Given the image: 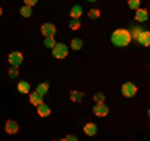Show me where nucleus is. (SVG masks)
<instances>
[{
  "mask_svg": "<svg viewBox=\"0 0 150 141\" xmlns=\"http://www.w3.org/2000/svg\"><path fill=\"white\" fill-rule=\"evenodd\" d=\"M131 41H132V35L128 30L119 29L111 35V42L114 45H117V47H126Z\"/></svg>",
  "mask_w": 150,
  "mask_h": 141,
  "instance_id": "f257e3e1",
  "label": "nucleus"
},
{
  "mask_svg": "<svg viewBox=\"0 0 150 141\" xmlns=\"http://www.w3.org/2000/svg\"><path fill=\"white\" fill-rule=\"evenodd\" d=\"M53 54L57 59H63L68 56V47L65 44H56V47L53 48Z\"/></svg>",
  "mask_w": 150,
  "mask_h": 141,
  "instance_id": "f03ea898",
  "label": "nucleus"
},
{
  "mask_svg": "<svg viewBox=\"0 0 150 141\" xmlns=\"http://www.w3.org/2000/svg\"><path fill=\"white\" fill-rule=\"evenodd\" d=\"M122 93H123L125 96H134V95L137 93L135 84H132V83H125V84L122 86Z\"/></svg>",
  "mask_w": 150,
  "mask_h": 141,
  "instance_id": "7ed1b4c3",
  "label": "nucleus"
},
{
  "mask_svg": "<svg viewBox=\"0 0 150 141\" xmlns=\"http://www.w3.org/2000/svg\"><path fill=\"white\" fill-rule=\"evenodd\" d=\"M23 62V54L18 53V51H14V53L9 54V63H12V66H18Z\"/></svg>",
  "mask_w": 150,
  "mask_h": 141,
  "instance_id": "20e7f679",
  "label": "nucleus"
},
{
  "mask_svg": "<svg viewBox=\"0 0 150 141\" xmlns=\"http://www.w3.org/2000/svg\"><path fill=\"white\" fill-rule=\"evenodd\" d=\"M108 107L107 105H104V102H98V104L95 105V114L96 116H101V117H104V116H107L108 114Z\"/></svg>",
  "mask_w": 150,
  "mask_h": 141,
  "instance_id": "39448f33",
  "label": "nucleus"
},
{
  "mask_svg": "<svg viewBox=\"0 0 150 141\" xmlns=\"http://www.w3.org/2000/svg\"><path fill=\"white\" fill-rule=\"evenodd\" d=\"M42 33L45 38H51L56 35V27H54V24H44L42 26Z\"/></svg>",
  "mask_w": 150,
  "mask_h": 141,
  "instance_id": "423d86ee",
  "label": "nucleus"
},
{
  "mask_svg": "<svg viewBox=\"0 0 150 141\" xmlns=\"http://www.w3.org/2000/svg\"><path fill=\"white\" fill-rule=\"evenodd\" d=\"M5 129L8 134H17L18 132V123L14 122V120H8L6 125H5Z\"/></svg>",
  "mask_w": 150,
  "mask_h": 141,
  "instance_id": "0eeeda50",
  "label": "nucleus"
},
{
  "mask_svg": "<svg viewBox=\"0 0 150 141\" xmlns=\"http://www.w3.org/2000/svg\"><path fill=\"white\" fill-rule=\"evenodd\" d=\"M50 113H51V110H50L48 105H45V104H39V105H38V114H39L41 117L50 116Z\"/></svg>",
  "mask_w": 150,
  "mask_h": 141,
  "instance_id": "6e6552de",
  "label": "nucleus"
},
{
  "mask_svg": "<svg viewBox=\"0 0 150 141\" xmlns=\"http://www.w3.org/2000/svg\"><path fill=\"white\" fill-rule=\"evenodd\" d=\"M149 17V12L146 9H137L135 11V20L137 21H146Z\"/></svg>",
  "mask_w": 150,
  "mask_h": 141,
  "instance_id": "1a4fd4ad",
  "label": "nucleus"
},
{
  "mask_svg": "<svg viewBox=\"0 0 150 141\" xmlns=\"http://www.w3.org/2000/svg\"><path fill=\"white\" fill-rule=\"evenodd\" d=\"M84 132H86V135L93 137V135H96V132H98V128H96L95 123H87V125L84 126Z\"/></svg>",
  "mask_w": 150,
  "mask_h": 141,
  "instance_id": "9d476101",
  "label": "nucleus"
},
{
  "mask_svg": "<svg viewBox=\"0 0 150 141\" xmlns=\"http://www.w3.org/2000/svg\"><path fill=\"white\" fill-rule=\"evenodd\" d=\"M140 44H143L144 47H150V32H143L140 39H138Z\"/></svg>",
  "mask_w": 150,
  "mask_h": 141,
  "instance_id": "9b49d317",
  "label": "nucleus"
},
{
  "mask_svg": "<svg viewBox=\"0 0 150 141\" xmlns=\"http://www.w3.org/2000/svg\"><path fill=\"white\" fill-rule=\"evenodd\" d=\"M30 101L33 105H39V104H42V95L39 92H35L30 95Z\"/></svg>",
  "mask_w": 150,
  "mask_h": 141,
  "instance_id": "f8f14e48",
  "label": "nucleus"
},
{
  "mask_svg": "<svg viewBox=\"0 0 150 141\" xmlns=\"http://www.w3.org/2000/svg\"><path fill=\"white\" fill-rule=\"evenodd\" d=\"M20 14L24 17V18H29L32 15V6L30 5H24L21 9H20Z\"/></svg>",
  "mask_w": 150,
  "mask_h": 141,
  "instance_id": "ddd939ff",
  "label": "nucleus"
},
{
  "mask_svg": "<svg viewBox=\"0 0 150 141\" xmlns=\"http://www.w3.org/2000/svg\"><path fill=\"white\" fill-rule=\"evenodd\" d=\"M18 90H20L21 93H29L30 84H29L27 81H20V83H18Z\"/></svg>",
  "mask_w": 150,
  "mask_h": 141,
  "instance_id": "4468645a",
  "label": "nucleus"
},
{
  "mask_svg": "<svg viewBox=\"0 0 150 141\" xmlns=\"http://www.w3.org/2000/svg\"><path fill=\"white\" fill-rule=\"evenodd\" d=\"M81 14H83V9H81V6H74L72 9H71V15H72V18H80L81 17Z\"/></svg>",
  "mask_w": 150,
  "mask_h": 141,
  "instance_id": "2eb2a0df",
  "label": "nucleus"
},
{
  "mask_svg": "<svg viewBox=\"0 0 150 141\" xmlns=\"http://www.w3.org/2000/svg\"><path fill=\"white\" fill-rule=\"evenodd\" d=\"M71 47H72V50L78 51V50H81V47H83V41L78 39V38H75V39H72V42H71Z\"/></svg>",
  "mask_w": 150,
  "mask_h": 141,
  "instance_id": "dca6fc26",
  "label": "nucleus"
},
{
  "mask_svg": "<svg viewBox=\"0 0 150 141\" xmlns=\"http://www.w3.org/2000/svg\"><path fill=\"white\" fill-rule=\"evenodd\" d=\"M141 33H143V30H141L140 27H134L132 32H131L132 39H137V41H138V39H140V36H141Z\"/></svg>",
  "mask_w": 150,
  "mask_h": 141,
  "instance_id": "f3484780",
  "label": "nucleus"
},
{
  "mask_svg": "<svg viewBox=\"0 0 150 141\" xmlns=\"http://www.w3.org/2000/svg\"><path fill=\"white\" fill-rule=\"evenodd\" d=\"M36 92H39L41 95H45V93L48 92V84H47V83H41L39 86H38Z\"/></svg>",
  "mask_w": 150,
  "mask_h": 141,
  "instance_id": "a211bd4d",
  "label": "nucleus"
},
{
  "mask_svg": "<svg viewBox=\"0 0 150 141\" xmlns=\"http://www.w3.org/2000/svg\"><path fill=\"white\" fill-rule=\"evenodd\" d=\"M140 5H141V2H140V0H129V8H131L132 11L140 9Z\"/></svg>",
  "mask_w": 150,
  "mask_h": 141,
  "instance_id": "6ab92c4d",
  "label": "nucleus"
},
{
  "mask_svg": "<svg viewBox=\"0 0 150 141\" xmlns=\"http://www.w3.org/2000/svg\"><path fill=\"white\" fill-rule=\"evenodd\" d=\"M83 96H84V95H83L81 92H72V93H71V98H72V101H74V102L81 101V99H83Z\"/></svg>",
  "mask_w": 150,
  "mask_h": 141,
  "instance_id": "aec40b11",
  "label": "nucleus"
},
{
  "mask_svg": "<svg viewBox=\"0 0 150 141\" xmlns=\"http://www.w3.org/2000/svg\"><path fill=\"white\" fill-rule=\"evenodd\" d=\"M69 27H71L72 30H78V29L81 27V24H80L78 18H74V20L71 21V24H69Z\"/></svg>",
  "mask_w": 150,
  "mask_h": 141,
  "instance_id": "412c9836",
  "label": "nucleus"
},
{
  "mask_svg": "<svg viewBox=\"0 0 150 141\" xmlns=\"http://www.w3.org/2000/svg\"><path fill=\"white\" fill-rule=\"evenodd\" d=\"M45 47H48V48H54V47H56L54 36H51V38H47V39H45Z\"/></svg>",
  "mask_w": 150,
  "mask_h": 141,
  "instance_id": "4be33fe9",
  "label": "nucleus"
},
{
  "mask_svg": "<svg viewBox=\"0 0 150 141\" xmlns=\"http://www.w3.org/2000/svg\"><path fill=\"white\" fill-rule=\"evenodd\" d=\"M99 15H101V12H99V9H96V8H93V9L89 11V17L90 18H98Z\"/></svg>",
  "mask_w": 150,
  "mask_h": 141,
  "instance_id": "5701e85b",
  "label": "nucleus"
},
{
  "mask_svg": "<svg viewBox=\"0 0 150 141\" xmlns=\"http://www.w3.org/2000/svg\"><path fill=\"white\" fill-rule=\"evenodd\" d=\"M8 74H9V77H11V78H15V77L18 75V71H17V66H14V68H11Z\"/></svg>",
  "mask_w": 150,
  "mask_h": 141,
  "instance_id": "b1692460",
  "label": "nucleus"
},
{
  "mask_svg": "<svg viewBox=\"0 0 150 141\" xmlns=\"http://www.w3.org/2000/svg\"><path fill=\"white\" fill-rule=\"evenodd\" d=\"M95 99H96V102H104L105 98H104L102 93H96V95H95Z\"/></svg>",
  "mask_w": 150,
  "mask_h": 141,
  "instance_id": "393cba45",
  "label": "nucleus"
},
{
  "mask_svg": "<svg viewBox=\"0 0 150 141\" xmlns=\"http://www.w3.org/2000/svg\"><path fill=\"white\" fill-rule=\"evenodd\" d=\"M24 3H26V5H30V6H33V5H36V3H38V0H24Z\"/></svg>",
  "mask_w": 150,
  "mask_h": 141,
  "instance_id": "a878e982",
  "label": "nucleus"
},
{
  "mask_svg": "<svg viewBox=\"0 0 150 141\" xmlns=\"http://www.w3.org/2000/svg\"><path fill=\"white\" fill-rule=\"evenodd\" d=\"M65 140H66V141H77V137H74V135H68V137H65Z\"/></svg>",
  "mask_w": 150,
  "mask_h": 141,
  "instance_id": "bb28decb",
  "label": "nucleus"
},
{
  "mask_svg": "<svg viewBox=\"0 0 150 141\" xmlns=\"http://www.w3.org/2000/svg\"><path fill=\"white\" fill-rule=\"evenodd\" d=\"M89 2H92V3H93V2H96V0H89Z\"/></svg>",
  "mask_w": 150,
  "mask_h": 141,
  "instance_id": "cd10ccee",
  "label": "nucleus"
},
{
  "mask_svg": "<svg viewBox=\"0 0 150 141\" xmlns=\"http://www.w3.org/2000/svg\"><path fill=\"white\" fill-rule=\"evenodd\" d=\"M149 117H150V110H149Z\"/></svg>",
  "mask_w": 150,
  "mask_h": 141,
  "instance_id": "c85d7f7f",
  "label": "nucleus"
}]
</instances>
